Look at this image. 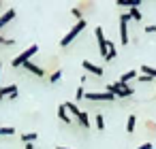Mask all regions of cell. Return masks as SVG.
<instances>
[{
    "mask_svg": "<svg viewBox=\"0 0 156 149\" xmlns=\"http://www.w3.org/2000/svg\"><path fill=\"white\" fill-rule=\"evenodd\" d=\"M115 56H118V51H115L113 43H111V41H107V56H105V62H111Z\"/></svg>",
    "mask_w": 156,
    "mask_h": 149,
    "instance_id": "4fadbf2b",
    "label": "cell"
},
{
    "mask_svg": "<svg viewBox=\"0 0 156 149\" xmlns=\"http://www.w3.org/2000/svg\"><path fill=\"white\" fill-rule=\"evenodd\" d=\"M60 77H62V70L58 68V70H54V73H51V77H49V81H51V83H58V81H60Z\"/></svg>",
    "mask_w": 156,
    "mask_h": 149,
    "instance_id": "7402d4cb",
    "label": "cell"
},
{
    "mask_svg": "<svg viewBox=\"0 0 156 149\" xmlns=\"http://www.w3.org/2000/svg\"><path fill=\"white\" fill-rule=\"evenodd\" d=\"M13 17H15V9H7L2 15H0V30H2L9 22H13Z\"/></svg>",
    "mask_w": 156,
    "mask_h": 149,
    "instance_id": "ba28073f",
    "label": "cell"
},
{
    "mask_svg": "<svg viewBox=\"0 0 156 149\" xmlns=\"http://www.w3.org/2000/svg\"><path fill=\"white\" fill-rule=\"evenodd\" d=\"M15 134V128H11V126H2L0 128V136H13Z\"/></svg>",
    "mask_w": 156,
    "mask_h": 149,
    "instance_id": "ffe728a7",
    "label": "cell"
},
{
    "mask_svg": "<svg viewBox=\"0 0 156 149\" xmlns=\"http://www.w3.org/2000/svg\"><path fill=\"white\" fill-rule=\"evenodd\" d=\"M83 28H86V19H81V22H77V24H75V26H73V28L69 30V34H64V36H62V41H60V45H62V47H66V45H71V41H75V39H77V34H79V32H81Z\"/></svg>",
    "mask_w": 156,
    "mask_h": 149,
    "instance_id": "3957f363",
    "label": "cell"
},
{
    "mask_svg": "<svg viewBox=\"0 0 156 149\" xmlns=\"http://www.w3.org/2000/svg\"><path fill=\"white\" fill-rule=\"evenodd\" d=\"M83 98L86 100H101V102H113L115 100V96L109 92H86Z\"/></svg>",
    "mask_w": 156,
    "mask_h": 149,
    "instance_id": "277c9868",
    "label": "cell"
},
{
    "mask_svg": "<svg viewBox=\"0 0 156 149\" xmlns=\"http://www.w3.org/2000/svg\"><path fill=\"white\" fill-rule=\"evenodd\" d=\"M64 107H66V111H69V113H71L73 117H79V113H81V109H79V107H77L75 102H71V100H69V102H64Z\"/></svg>",
    "mask_w": 156,
    "mask_h": 149,
    "instance_id": "9a60e30c",
    "label": "cell"
},
{
    "mask_svg": "<svg viewBox=\"0 0 156 149\" xmlns=\"http://www.w3.org/2000/svg\"><path fill=\"white\" fill-rule=\"evenodd\" d=\"M83 96H86V90H83V85H79V87H77V94H75V98H77V100H81Z\"/></svg>",
    "mask_w": 156,
    "mask_h": 149,
    "instance_id": "d4e9b609",
    "label": "cell"
},
{
    "mask_svg": "<svg viewBox=\"0 0 156 149\" xmlns=\"http://www.w3.org/2000/svg\"><path fill=\"white\" fill-rule=\"evenodd\" d=\"M139 73H143L145 77H152V79H156V68H152V66H147V64L139 66Z\"/></svg>",
    "mask_w": 156,
    "mask_h": 149,
    "instance_id": "e0dca14e",
    "label": "cell"
},
{
    "mask_svg": "<svg viewBox=\"0 0 156 149\" xmlns=\"http://www.w3.org/2000/svg\"><path fill=\"white\" fill-rule=\"evenodd\" d=\"M96 128L98 130H105V117L103 115H96Z\"/></svg>",
    "mask_w": 156,
    "mask_h": 149,
    "instance_id": "603a6c76",
    "label": "cell"
},
{
    "mask_svg": "<svg viewBox=\"0 0 156 149\" xmlns=\"http://www.w3.org/2000/svg\"><path fill=\"white\" fill-rule=\"evenodd\" d=\"M141 0H118V7H128V9H139Z\"/></svg>",
    "mask_w": 156,
    "mask_h": 149,
    "instance_id": "7c38bea8",
    "label": "cell"
},
{
    "mask_svg": "<svg viewBox=\"0 0 156 149\" xmlns=\"http://www.w3.org/2000/svg\"><path fill=\"white\" fill-rule=\"evenodd\" d=\"M37 138H39V134H37V132H26V134H22V136H20V141H22L24 145H28V143H34Z\"/></svg>",
    "mask_w": 156,
    "mask_h": 149,
    "instance_id": "2e32d148",
    "label": "cell"
},
{
    "mask_svg": "<svg viewBox=\"0 0 156 149\" xmlns=\"http://www.w3.org/2000/svg\"><path fill=\"white\" fill-rule=\"evenodd\" d=\"M135 77H137V70H126V73H122V77H120V83L128 85V81H133Z\"/></svg>",
    "mask_w": 156,
    "mask_h": 149,
    "instance_id": "5bb4252c",
    "label": "cell"
},
{
    "mask_svg": "<svg viewBox=\"0 0 156 149\" xmlns=\"http://www.w3.org/2000/svg\"><path fill=\"white\" fill-rule=\"evenodd\" d=\"M139 81H141V83H150V81H152V77H145V75H141V77H139Z\"/></svg>",
    "mask_w": 156,
    "mask_h": 149,
    "instance_id": "83f0119b",
    "label": "cell"
},
{
    "mask_svg": "<svg viewBox=\"0 0 156 149\" xmlns=\"http://www.w3.org/2000/svg\"><path fill=\"white\" fill-rule=\"evenodd\" d=\"M128 15H130V19H135V22H141V19H143V15H141L139 9H128Z\"/></svg>",
    "mask_w": 156,
    "mask_h": 149,
    "instance_id": "d6986e66",
    "label": "cell"
},
{
    "mask_svg": "<svg viewBox=\"0 0 156 149\" xmlns=\"http://www.w3.org/2000/svg\"><path fill=\"white\" fill-rule=\"evenodd\" d=\"M137 149H154V145H152V143H143V145H139Z\"/></svg>",
    "mask_w": 156,
    "mask_h": 149,
    "instance_id": "4316f807",
    "label": "cell"
},
{
    "mask_svg": "<svg viewBox=\"0 0 156 149\" xmlns=\"http://www.w3.org/2000/svg\"><path fill=\"white\" fill-rule=\"evenodd\" d=\"M56 149H71V147H56Z\"/></svg>",
    "mask_w": 156,
    "mask_h": 149,
    "instance_id": "4dcf8cb0",
    "label": "cell"
},
{
    "mask_svg": "<svg viewBox=\"0 0 156 149\" xmlns=\"http://www.w3.org/2000/svg\"><path fill=\"white\" fill-rule=\"evenodd\" d=\"M77 119H79V124H81L83 128H90V119H88V113H83V111H81Z\"/></svg>",
    "mask_w": 156,
    "mask_h": 149,
    "instance_id": "44dd1931",
    "label": "cell"
},
{
    "mask_svg": "<svg viewBox=\"0 0 156 149\" xmlns=\"http://www.w3.org/2000/svg\"><path fill=\"white\" fill-rule=\"evenodd\" d=\"M0 68H2V62H0Z\"/></svg>",
    "mask_w": 156,
    "mask_h": 149,
    "instance_id": "1f68e13d",
    "label": "cell"
},
{
    "mask_svg": "<svg viewBox=\"0 0 156 149\" xmlns=\"http://www.w3.org/2000/svg\"><path fill=\"white\" fill-rule=\"evenodd\" d=\"M81 66H83L88 73L96 75V77H103V75H105V70H103L101 66H96V64H92V62H88V60H83V62H81Z\"/></svg>",
    "mask_w": 156,
    "mask_h": 149,
    "instance_id": "52a82bcc",
    "label": "cell"
},
{
    "mask_svg": "<svg viewBox=\"0 0 156 149\" xmlns=\"http://www.w3.org/2000/svg\"><path fill=\"white\" fill-rule=\"evenodd\" d=\"M37 51H39V45H30L26 51H22L17 58H13V62H11V64H13V68H20V66H24L26 62H30V58H32Z\"/></svg>",
    "mask_w": 156,
    "mask_h": 149,
    "instance_id": "7a4b0ae2",
    "label": "cell"
},
{
    "mask_svg": "<svg viewBox=\"0 0 156 149\" xmlns=\"http://www.w3.org/2000/svg\"><path fill=\"white\" fill-rule=\"evenodd\" d=\"M145 32H156V26H154V24H150V26H145Z\"/></svg>",
    "mask_w": 156,
    "mask_h": 149,
    "instance_id": "f1b7e54d",
    "label": "cell"
},
{
    "mask_svg": "<svg viewBox=\"0 0 156 149\" xmlns=\"http://www.w3.org/2000/svg\"><path fill=\"white\" fill-rule=\"evenodd\" d=\"M13 94H17V83H11V85L0 87V100L7 98V96H13Z\"/></svg>",
    "mask_w": 156,
    "mask_h": 149,
    "instance_id": "9c48e42d",
    "label": "cell"
},
{
    "mask_svg": "<svg viewBox=\"0 0 156 149\" xmlns=\"http://www.w3.org/2000/svg\"><path fill=\"white\" fill-rule=\"evenodd\" d=\"M24 68H26V70H30V73H32V75H37V77H43V75H45V70H43L41 66H37L34 62H26V64H24Z\"/></svg>",
    "mask_w": 156,
    "mask_h": 149,
    "instance_id": "30bf717a",
    "label": "cell"
},
{
    "mask_svg": "<svg viewBox=\"0 0 156 149\" xmlns=\"http://www.w3.org/2000/svg\"><path fill=\"white\" fill-rule=\"evenodd\" d=\"M94 34H96V43H98L101 56H103V60H105V56H107V39H105V32H103L101 26H96V28H94Z\"/></svg>",
    "mask_w": 156,
    "mask_h": 149,
    "instance_id": "8992f818",
    "label": "cell"
},
{
    "mask_svg": "<svg viewBox=\"0 0 156 149\" xmlns=\"http://www.w3.org/2000/svg\"><path fill=\"white\" fill-rule=\"evenodd\" d=\"M135 128H137V117H135V115H130V117H128V121H126V132L130 134V132H135Z\"/></svg>",
    "mask_w": 156,
    "mask_h": 149,
    "instance_id": "ac0fdd59",
    "label": "cell"
},
{
    "mask_svg": "<svg viewBox=\"0 0 156 149\" xmlns=\"http://www.w3.org/2000/svg\"><path fill=\"white\" fill-rule=\"evenodd\" d=\"M0 7H2V2H0Z\"/></svg>",
    "mask_w": 156,
    "mask_h": 149,
    "instance_id": "d6a6232c",
    "label": "cell"
},
{
    "mask_svg": "<svg viewBox=\"0 0 156 149\" xmlns=\"http://www.w3.org/2000/svg\"><path fill=\"white\" fill-rule=\"evenodd\" d=\"M105 92H109V94H113L115 98H126V96H133V87L130 85H124V83H109V85H105Z\"/></svg>",
    "mask_w": 156,
    "mask_h": 149,
    "instance_id": "6da1fadb",
    "label": "cell"
},
{
    "mask_svg": "<svg viewBox=\"0 0 156 149\" xmlns=\"http://www.w3.org/2000/svg\"><path fill=\"white\" fill-rule=\"evenodd\" d=\"M128 22H130V15L122 13V17H120V39H122V45L128 43Z\"/></svg>",
    "mask_w": 156,
    "mask_h": 149,
    "instance_id": "5b68a950",
    "label": "cell"
},
{
    "mask_svg": "<svg viewBox=\"0 0 156 149\" xmlns=\"http://www.w3.org/2000/svg\"><path fill=\"white\" fill-rule=\"evenodd\" d=\"M26 149H34V145H32V143H28V145H26Z\"/></svg>",
    "mask_w": 156,
    "mask_h": 149,
    "instance_id": "f546056e",
    "label": "cell"
},
{
    "mask_svg": "<svg viewBox=\"0 0 156 149\" xmlns=\"http://www.w3.org/2000/svg\"><path fill=\"white\" fill-rule=\"evenodd\" d=\"M71 13L75 15V19H77V22H81V19H83V17H81V11H79V7H73V11H71Z\"/></svg>",
    "mask_w": 156,
    "mask_h": 149,
    "instance_id": "cb8c5ba5",
    "label": "cell"
},
{
    "mask_svg": "<svg viewBox=\"0 0 156 149\" xmlns=\"http://www.w3.org/2000/svg\"><path fill=\"white\" fill-rule=\"evenodd\" d=\"M58 117H60V121H64V124H71V115H69V111H66L64 102L58 107Z\"/></svg>",
    "mask_w": 156,
    "mask_h": 149,
    "instance_id": "8fae6325",
    "label": "cell"
},
{
    "mask_svg": "<svg viewBox=\"0 0 156 149\" xmlns=\"http://www.w3.org/2000/svg\"><path fill=\"white\" fill-rule=\"evenodd\" d=\"M0 45H13V39H7V36L0 34Z\"/></svg>",
    "mask_w": 156,
    "mask_h": 149,
    "instance_id": "484cf974",
    "label": "cell"
}]
</instances>
